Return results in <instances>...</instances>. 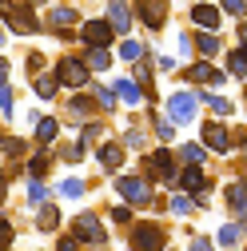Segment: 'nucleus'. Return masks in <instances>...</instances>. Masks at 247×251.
<instances>
[{"instance_id":"nucleus-1","label":"nucleus","mask_w":247,"mask_h":251,"mask_svg":"<svg viewBox=\"0 0 247 251\" xmlns=\"http://www.w3.org/2000/svg\"><path fill=\"white\" fill-rule=\"evenodd\" d=\"M72 235H76L80 243L88 239L92 247H104V243H108V231L100 227V215H96V211H80L76 224H72Z\"/></svg>"},{"instance_id":"nucleus-2","label":"nucleus","mask_w":247,"mask_h":251,"mask_svg":"<svg viewBox=\"0 0 247 251\" xmlns=\"http://www.w3.org/2000/svg\"><path fill=\"white\" fill-rule=\"evenodd\" d=\"M132 247L136 251H164V227L160 224H136L132 227Z\"/></svg>"},{"instance_id":"nucleus-3","label":"nucleus","mask_w":247,"mask_h":251,"mask_svg":"<svg viewBox=\"0 0 247 251\" xmlns=\"http://www.w3.org/2000/svg\"><path fill=\"white\" fill-rule=\"evenodd\" d=\"M196 108H199V96H192V92H175V96L168 100V116H172V124H188V120H196Z\"/></svg>"},{"instance_id":"nucleus-4","label":"nucleus","mask_w":247,"mask_h":251,"mask_svg":"<svg viewBox=\"0 0 247 251\" xmlns=\"http://www.w3.org/2000/svg\"><path fill=\"white\" fill-rule=\"evenodd\" d=\"M56 84H64V88H84L88 84V68L80 64V60H60V68H56V76H52Z\"/></svg>"},{"instance_id":"nucleus-5","label":"nucleus","mask_w":247,"mask_h":251,"mask_svg":"<svg viewBox=\"0 0 247 251\" xmlns=\"http://www.w3.org/2000/svg\"><path fill=\"white\" fill-rule=\"evenodd\" d=\"M116 192H120L124 200H132V203H148V200H151L148 179H136V176H120V179H116Z\"/></svg>"},{"instance_id":"nucleus-6","label":"nucleus","mask_w":247,"mask_h":251,"mask_svg":"<svg viewBox=\"0 0 247 251\" xmlns=\"http://www.w3.org/2000/svg\"><path fill=\"white\" fill-rule=\"evenodd\" d=\"M8 24L16 28V32H40V24H36V16H32V8L28 4H8Z\"/></svg>"},{"instance_id":"nucleus-7","label":"nucleus","mask_w":247,"mask_h":251,"mask_svg":"<svg viewBox=\"0 0 247 251\" xmlns=\"http://www.w3.org/2000/svg\"><path fill=\"white\" fill-rule=\"evenodd\" d=\"M80 36H84V44H88V48H108L112 28H108L104 20H88V24L80 28Z\"/></svg>"},{"instance_id":"nucleus-8","label":"nucleus","mask_w":247,"mask_h":251,"mask_svg":"<svg viewBox=\"0 0 247 251\" xmlns=\"http://www.w3.org/2000/svg\"><path fill=\"white\" fill-rule=\"evenodd\" d=\"M112 32H128L132 28V8L124 4V0H108V20H104Z\"/></svg>"},{"instance_id":"nucleus-9","label":"nucleus","mask_w":247,"mask_h":251,"mask_svg":"<svg viewBox=\"0 0 247 251\" xmlns=\"http://www.w3.org/2000/svg\"><path fill=\"white\" fill-rule=\"evenodd\" d=\"M148 168H151V172H160L168 187H175V164H172V151H168V148H156V151H151Z\"/></svg>"},{"instance_id":"nucleus-10","label":"nucleus","mask_w":247,"mask_h":251,"mask_svg":"<svg viewBox=\"0 0 247 251\" xmlns=\"http://www.w3.org/2000/svg\"><path fill=\"white\" fill-rule=\"evenodd\" d=\"M164 16H168V0H140V20L148 28H164Z\"/></svg>"},{"instance_id":"nucleus-11","label":"nucleus","mask_w":247,"mask_h":251,"mask_svg":"<svg viewBox=\"0 0 247 251\" xmlns=\"http://www.w3.org/2000/svg\"><path fill=\"white\" fill-rule=\"evenodd\" d=\"M203 140L215 148V151H231V136L223 124H203Z\"/></svg>"},{"instance_id":"nucleus-12","label":"nucleus","mask_w":247,"mask_h":251,"mask_svg":"<svg viewBox=\"0 0 247 251\" xmlns=\"http://www.w3.org/2000/svg\"><path fill=\"white\" fill-rule=\"evenodd\" d=\"M192 20H196L199 28H207V32H215V28H220V8H211V4H196V8H192Z\"/></svg>"},{"instance_id":"nucleus-13","label":"nucleus","mask_w":247,"mask_h":251,"mask_svg":"<svg viewBox=\"0 0 247 251\" xmlns=\"http://www.w3.org/2000/svg\"><path fill=\"white\" fill-rule=\"evenodd\" d=\"M84 68H88V72H108V68H112V52H108V48H88Z\"/></svg>"},{"instance_id":"nucleus-14","label":"nucleus","mask_w":247,"mask_h":251,"mask_svg":"<svg viewBox=\"0 0 247 251\" xmlns=\"http://www.w3.org/2000/svg\"><path fill=\"white\" fill-rule=\"evenodd\" d=\"M175 183H179V187H188V192L207 196V179H203V172H199V168H188L183 176H175Z\"/></svg>"},{"instance_id":"nucleus-15","label":"nucleus","mask_w":247,"mask_h":251,"mask_svg":"<svg viewBox=\"0 0 247 251\" xmlns=\"http://www.w3.org/2000/svg\"><path fill=\"white\" fill-rule=\"evenodd\" d=\"M112 92H116L120 100H128V104H140V100H144V88H140L136 80H128V76L116 80V88H112Z\"/></svg>"},{"instance_id":"nucleus-16","label":"nucleus","mask_w":247,"mask_h":251,"mask_svg":"<svg viewBox=\"0 0 247 251\" xmlns=\"http://www.w3.org/2000/svg\"><path fill=\"white\" fill-rule=\"evenodd\" d=\"M239 239H243V224H223V227H220V247L235 251V247H239Z\"/></svg>"},{"instance_id":"nucleus-17","label":"nucleus","mask_w":247,"mask_h":251,"mask_svg":"<svg viewBox=\"0 0 247 251\" xmlns=\"http://www.w3.org/2000/svg\"><path fill=\"white\" fill-rule=\"evenodd\" d=\"M192 80H207V84H215V88H223V72H215L207 60H199V64L192 68Z\"/></svg>"},{"instance_id":"nucleus-18","label":"nucleus","mask_w":247,"mask_h":251,"mask_svg":"<svg viewBox=\"0 0 247 251\" xmlns=\"http://www.w3.org/2000/svg\"><path fill=\"white\" fill-rule=\"evenodd\" d=\"M227 203H231V211H235V224H243V179H235V183L227 187Z\"/></svg>"},{"instance_id":"nucleus-19","label":"nucleus","mask_w":247,"mask_h":251,"mask_svg":"<svg viewBox=\"0 0 247 251\" xmlns=\"http://www.w3.org/2000/svg\"><path fill=\"white\" fill-rule=\"evenodd\" d=\"M96 155H100V164H104V168H112V172H116V168L124 164V151H120L116 144H104V148H100Z\"/></svg>"},{"instance_id":"nucleus-20","label":"nucleus","mask_w":247,"mask_h":251,"mask_svg":"<svg viewBox=\"0 0 247 251\" xmlns=\"http://www.w3.org/2000/svg\"><path fill=\"white\" fill-rule=\"evenodd\" d=\"M68 112H72L76 120H92V112H96V104H92L88 96H72V104H68Z\"/></svg>"},{"instance_id":"nucleus-21","label":"nucleus","mask_w":247,"mask_h":251,"mask_svg":"<svg viewBox=\"0 0 247 251\" xmlns=\"http://www.w3.org/2000/svg\"><path fill=\"white\" fill-rule=\"evenodd\" d=\"M56 132H60V124H56L52 116H44V120L36 124V140H40V144H52V140H56Z\"/></svg>"},{"instance_id":"nucleus-22","label":"nucleus","mask_w":247,"mask_h":251,"mask_svg":"<svg viewBox=\"0 0 247 251\" xmlns=\"http://www.w3.org/2000/svg\"><path fill=\"white\" fill-rule=\"evenodd\" d=\"M56 224H60V211H56V207H48V203H44V211H40V215H36V227H40V231H52V227H56Z\"/></svg>"},{"instance_id":"nucleus-23","label":"nucleus","mask_w":247,"mask_h":251,"mask_svg":"<svg viewBox=\"0 0 247 251\" xmlns=\"http://www.w3.org/2000/svg\"><path fill=\"white\" fill-rule=\"evenodd\" d=\"M80 16H76V8H52V24L56 28H72Z\"/></svg>"},{"instance_id":"nucleus-24","label":"nucleus","mask_w":247,"mask_h":251,"mask_svg":"<svg viewBox=\"0 0 247 251\" xmlns=\"http://www.w3.org/2000/svg\"><path fill=\"white\" fill-rule=\"evenodd\" d=\"M120 56H124V60H144V56H148V48H144L140 40H124V48H120Z\"/></svg>"},{"instance_id":"nucleus-25","label":"nucleus","mask_w":247,"mask_h":251,"mask_svg":"<svg viewBox=\"0 0 247 251\" xmlns=\"http://www.w3.org/2000/svg\"><path fill=\"white\" fill-rule=\"evenodd\" d=\"M179 155H183V160H188L192 168H199V164H203V148H199V144H183V148H179Z\"/></svg>"},{"instance_id":"nucleus-26","label":"nucleus","mask_w":247,"mask_h":251,"mask_svg":"<svg viewBox=\"0 0 247 251\" xmlns=\"http://www.w3.org/2000/svg\"><path fill=\"white\" fill-rule=\"evenodd\" d=\"M227 72H231L235 80H243V72H247V68H243V52H239V48H235V52H227Z\"/></svg>"},{"instance_id":"nucleus-27","label":"nucleus","mask_w":247,"mask_h":251,"mask_svg":"<svg viewBox=\"0 0 247 251\" xmlns=\"http://www.w3.org/2000/svg\"><path fill=\"white\" fill-rule=\"evenodd\" d=\"M36 96H44V100L56 96V80L52 76H36Z\"/></svg>"},{"instance_id":"nucleus-28","label":"nucleus","mask_w":247,"mask_h":251,"mask_svg":"<svg viewBox=\"0 0 247 251\" xmlns=\"http://www.w3.org/2000/svg\"><path fill=\"white\" fill-rule=\"evenodd\" d=\"M196 48H199V52H203V56H215V52H220V40H215V36H211V32H207V36H203V32H199V40H196Z\"/></svg>"},{"instance_id":"nucleus-29","label":"nucleus","mask_w":247,"mask_h":251,"mask_svg":"<svg viewBox=\"0 0 247 251\" xmlns=\"http://www.w3.org/2000/svg\"><path fill=\"white\" fill-rule=\"evenodd\" d=\"M28 200H32V203H44V200H48V187H44L40 179H32V183H28Z\"/></svg>"},{"instance_id":"nucleus-30","label":"nucleus","mask_w":247,"mask_h":251,"mask_svg":"<svg viewBox=\"0 0 247 251\" xmlns=\"http://www.w3.org/2000/svg\"><path fill=\"white\" fill-rule=\"evenodd\" d=\"M60 192H64L68 200H76V196H84V183L80 179H64V183H60Z\"/></svg>"},{"instance_id":"nucleus-31","label":"nucleus","mask_w":247,"mask_h":251,"mask_svg":"<svg viewBox=\"0 0 247 251\" xmlns=\"http://www.w3.org/2000/svg\"><path fill=\"white\" fill-rule=\"evenodd\" d=\"M96 104H104V108L112 112V108H116V92H112V88H96Z\"/></svg>"},{"instance_id":"nucleus-32","label":"nucleus","mask_w":247,"mask_h":251,"mask_svg":"<svg viewBox=\"0 0 247 251\" xmlns=\"http://www.w3.org/2000/svg\"><path fill=\"white\" fill-rule=\"evenodd\" d=\"M192 207H196V203H192L188 196H175V200H172V211H175V215H192Z\"/></svg>"},{"instance_id":"nucleus-33","label":"nucleus","mask_w":247,"mask_h":251,"mask_svg":"<svg viewBox=\"0 0 247 251\" xmlns=\"http://www.w3.org/2000/svg\"><path fill=\"white\" fill-rule=\"evenodd\" d=\"M8 247H12V224L0 219V251H8Z\"/></svg>"},{"instance_id":"nucleus-34","label":"nucleus","mask_w":247,"mask_h":251,"mask_svg":"<svg viewBox=\"0 0 247 251\" xmlns=\"http://www.w3.org/2000/svg\"><path fill=\"white\" fill-rule=\"evenodd\" d=\"M0 108H4V116H12V88L8 84L0 88Z\"/></svg>"},{"instance_id":"nucleus-35","label":"nucleus","mask_w":247,"mask_h":251,"mask_svg":"<svg viewBox=\"0 0 247 251\" xmlns=\"http://www.w3.org/2000/svg\"><path fill=\"white\" fill-rule=\"evenodd\" d=\"M172 128H175V124H172V120H164V116L156 120V132H160V140H172Z\"/></svg>"},{"instance_id":"nucleus-36","label":"nucleus","mask_w":247,"mask_h":251,"mask_svg":"<svg viewBox=\"0 0 247 251\" xmlns=\"http://www.w3.org/2000/svg\"><path fill=\"white\" fill-rule=\"evenodd\" d=\"M64 160L80 164V160H84V144H72V148H64Z\"/></svg>"},{"instance_id":"nucleus-37","label":"nucleus","mask_w":247,"mask_h":251,"mask_svg":"<svg viewBox=\"0 0 247 251\" xmlns=\"http://www.w3.org/2000/svg\"><path fill=\"white\" fill-rule=\"evenodd\" d=\"M28 172H32V176H44V172H48V155H36V160L28 164Z\"/></svg>"},{"instance_id":"nucleus-38","label":"nucleus","mask_w":247,"mask_h":251,"mask_svg":"<svg viewBox=\"0 0 247 251\" xmlns=\"http://www.w3.org/2000/svg\"><path fill=\"white\" fill-rule=\"evenodd\" d=\"M223 12H231L235 20H243V0H223Z\"/></svg>"},{"instance_id":"nucleus-39","label":"nucleus","mask_w":247,"mask_h":251,"mask_svg":"<svg viewBox=\"0 0 247 251\" xmlns=\"http://www.w3.org/2000/svg\"><path fill=\"white\" fill-rule=\"evenodd\" d=\"M203 100H207V104H211L215 112H231V104H227L223 96H203Z\"/></svg>"},{"instance_id":"nucleus-40","label":"nucleus","mask_w":247,"mask_h":251,"mask_svg":"<svg viewBox=\"0 0 247 251\" xmlns=\"http://www.w3.org/2000/svg\"><path fill=\"white\" fill-rule=\"evenodd\" d=\"M56 251H80V239L76 235H64V239H60V247Z\"/></svg>"},{"instance_id":"nucleus-41","label":"nucleus","mask_w":247,"mask_h":251,"mask_svg":"<svg viewBox=\"0 0 247 251\" xmlns=\"http://www.w3.org/2000/svg\"><path fill=\"white\" fill-rule=\"evenodd\" d=\"M4 151H8V155H20V151H24V140H4Z\"/></svg>"},{"instance_id":"nucleus-42","label":"nucleus","mask_w":247,"mask_h":251,"mask_svg":"<svg viewBox=\"0 0 247 251\" xmlns=\"http://www.w3.org/2000/svg\"><path fill=\"white\" fill-rule=\"evenodd\" d=\"M192 251H215V243H211V239H203V235H199V239H192Z\"/></svg>"},{"instance_id":"nucleus-43","label":"nucleus","mask_w":247,"mask_h":251,"mask_svg":"<svg viewBox=\"0 0 247 251\" xmlns=\"http://www.w3.org/2000/svg\"><path fill=\"white\" fill-rule=\"evenodd\" d=\"M128 215H132V211L124 207V203H120V207H112V219H116V224H128Z\"/></svg>"},{"instance_id":"nucleus-44","label":"nucleus","mask_w":247,"mask_h":251,"mask_svg":"<svg viewBox=\"0 0 247 251\" xmlns=\"http://www.w3.org/2000/svg\"><path fill=\"white\" fill-rule=\"evenodd\" d=\"M4 80H8V60H0V88H4Z\"/></svg>"},{"instance_id":"nucleus-45","label":"nucleus","mask_w":247,"mask_h":251,"mask_svg":"<svg viewBox=\"0 0 247 251\" xmlns=\"http://www.w3.org/2000/svg\"><path fill=\"white\" fill-rule=\"evenodd\" d=\"M0 44H4V32H0Z\"/></svg>"}]
</instances>
